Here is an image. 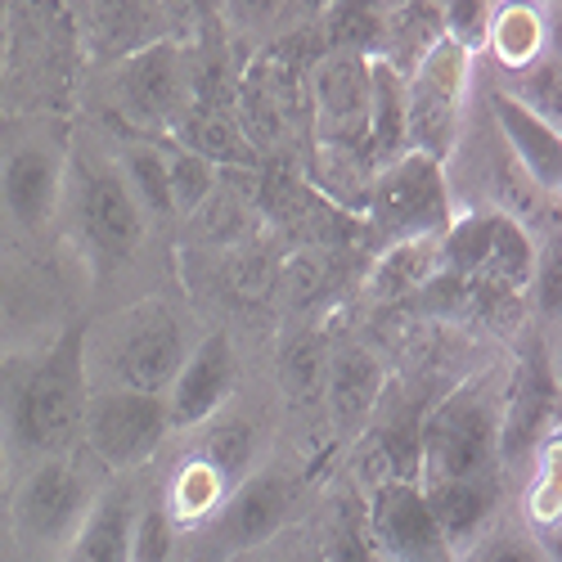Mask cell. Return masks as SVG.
<instances>
[{
	"label": "cell",
	"instance_id": "obj_1",
	"mask_svg": "<svg viewBox=\"0 0 562 562\" xmlns=\"http://www.w3.org/2000/svg\"><path fill=\"white\" fill-rule=\"evenodd\" d=\"M81 338L86 319L77 315L41 351L0 360V446L10 454V473L27 459L81 446V414L90 396Z\"/></svg>",
	"mask_w": 562,
	"mask_h": 562
},
{
	"label": "cell",
	"instance_id": "obj_2",
	"mask_svg": "<svg viewBox=\"0 0 562 562\" xmlns=\"http://www.w3.org/2000/svg\"><path fill=\"white\" fill-rule=\"evenodd\" d=\"M270 454H274V441H270L266 418L257 409H248L244 396H234L207 424L171 437L162 459L149 473H154L167 518L184 536V531L203 527L221 508V499Z\"/></svg>",
	"mask_w": 562,
	"mask_h": 562
},
{
	"label": "cell",
	"instance_id": "obj_3",
	"mask_svg": "<svg viewBox=\"0 0 562 562\" xmlns=\"http://www.w3.org/2000/svg\"><path fill=\"white\" fill-rule=\"evenodd\" d=\"M199 342L194 319L176 297L145 293L131 297L100 319H86V379L90 387H126L162 396L184 364L190 347Z\"/></svg>",
	"mask_w": 562,
	"mask_h": 562
},
{
	"label": "cell",
	"instance_id": "obj_4",
	"mask_svg": "<svg viewBox=\"0 0 562 562\" xmlns=\"http://www.w3.org/2000/svg\"><path fill=\"white\" fill-rule=\"evenodd\" d=\"M504 373L459 379L418 418V486H504Z\"/></svg>",
	"mask_w": 562,
	"mask_h": 562
},
{
	"label": "cell",
	"instance_id": "obj_5",
	"mask_svg": "<svg viewBox=\"0 0 562 562\" xmlns=\"http://www.w3.org/2000/svg\"><path fill=\"white\" fill-rule=\"evenodd\" d=\"M104 482L109 473L81 446L19 463L10 473L5 499H0V527H5V540H10V558L64 562Z\"/></svg>",
	"mask_w": 562,
	"mask_h": 562
},
{
	"label": "cell",
	"instance_id": "obj_6",
	"mask_svg": "<svg viewBox=\"0 0 562 562\" xmlns=\"http://www.w3.org/2000/svg\"><path fill=\"white\" fill-rule=\"evenodd\" d=\"M315 463L306 459H289V454H270L261 468L234 486L221 508L194 531H184L176 540V558L171 562H234L252 549H261L266 540H274L279 531H289L297 522L311 518L315 508Z\"/></svg>",
	"mask_w": 562,
	"mask_h": 562
},
{
	"label": "cell",
	"instance_id": "obj_7",
	"mask_svg": "<svg viewBox=\"0 0 562 562\" xmlns=\"http://www.w3.org/2000/svg\"><path fill=\"white\" fill-rule=\"evenodd\" d=\"M59 225L72 234L81 266H90L95 274H113L145 252L154 221L131 194L113 145H95V139H77L72 145L68 139Z\"/></svg>",
	"mask_w": 562,
	"mask_h": 562
},
{
	"label": "cell",
	"instance_id": "obj_8",
	"mask_svg": "<svg viewBox=\"0 0 562 562\" xmlns=\"http://www.w3.org/2000/svg\"><path fill=\"white\" fill-rule=\"evenodd\" d=\"M540 244L531 239L527 221L491 212V207H459L450 229L441 234V274L468 284L482 302H518L531 293Z\"/></svg>",
	"mask_w": 562,
	"mask_h": 562
},
{
	"label": "cell",
	"instance_id": "obj_9",
	"mask_svg": "<svg viewBox=\"0 0 562 562\" xmlns=\"http://www.w3.org/2000/svg\"><path fill=\"white\" fill-rule=\"evenodd\" d=\"M104 109L135 139H171L194 109V55L180 41H158L104 68Z\"/></svg>",
	"mask_w": 562,
	"mask_h": 562
},
{
	"label": "cell",
	"instance_id": "obj_10",
	"mask_svg": "<svg viewBox=\"0 0 562 562\" xmlns=\"http://www.w3.org/2000/svg\"><path fill=\"white\" fill-rule=\"evenodd\" d=\"M68 176V135L50 126L0 131V234L23 248L59 225Z\"/></svg>",
	"mask_w": 562,
	"mask_h": 562
},
{
	"label": "cell",
	"instance_id": "obj_11",
	"mask_svg": "<svg viewBox=\"0 0 562 562\" xmlns=\"http://www.w3.org/2000/svg\"><path fill=\"white\" fill-rule=\"evenodd\" d=\"M360 212L379 248L405 244V239H441L459 212L450 167L424 154H401L396 162L369 176Z\"/></svg>",
	"mask_w": 562,
	"mask_h": 562
},
{
	"label": "cell",
	"instance_id": "obj_12",
	"mask_svg": "<svg viewBox=\"0 0 562 562\" xmlns=\"http://www.w3.org/2000/svg\"><path fill=\"white\" fill-rule=\"evenodd\" d=\"M477 59L454 41H437L432 50L405 72V149L437 162H450L468 131Z\"/></svg>",
	"mask_w": 562,
	"mask_h": 562
},
{
	"label": "cell",
	"instance_id": "obj_13",
	"mask_svg": "<svg viewBox=\"0 0 562 562\" xmlns=\"http://www.w3.org/2000/svg\"><path fill=\"white\" fill-rule=\"evenodd\" d=\"M171 441L167 401L154 392L126 387H90L81 414V450L95 459L109 477L149 473Z\"/></svg>",
	"mask_w": 562,
	"mask_h": 562
},
{
	"label": "cell",
	"instance_id": "obj_14",
	"mask_svg": "<svg viewBox=\"0 0 562 562\" xmlns=\"http://www.w3.org/2000/svg\"><path fill=\"white\" fill-rule=\"evenodd\" d=\"M77 311H68L55 270L32 248L0 234V360L55 342Z\"/></svg>",
	"mask_w": 562,
	"mask_h": 562
},
{
	"label": "cell",
	"instance_id": "obj_15",
	"mask_svg": "<svg viewBox=\"0 0 562 562\" xmlns=\"http://www.w3.org/2000/svg\"><path fill=\"white\" fill-rule=\"evenodd\" d=\"M311 135L319 154H338L364 162V131H369V55L356 50H324L302 81Z\"/></svg>",
	"mask_w": 562,
	"mask_h": 562
},
{
	"label": "cell",
	"instance_id": "obj_16",
	"mask_svg": "<svg viewBox=\"0 0 562 562\" xmlns=\"http://www.w3.org/2000/svg\"><path fill=\"white\" fill-rule=\"evenodd\" d=\"M302 77L293 72L289 59L279 55H257L239 68L234 77V90H229V109H234V122L244 126L248 145L261 154V162L270 154H279L293 139V126L302 117Z\"/></svg>",
	"mask_w": 562,
	"mask_h": 562
},
{
	"label": "cell",
	"instance_id": "obj_17",
	"mask_svg": "<svg viewBox=\"0 0 562 562\" xmlns=\"http://www.w3.org/2000/svg\"><path fill=\"white\" fill-rule=\"evenodd\" d=\"M392 387V373L383 356L360 338H334L329 342V369H324V428L338 450H347L379 414L383 396Z\"/></svg>",
	"mask_w": 562,
	"mask_h": 562
},
{
	"label": "cell",
	"instance_id": "obj_18",
	"mask_svg": "<svg viewBox=\"0 0 562 562\" xmlns=\"http://www.w3.org/2000/svg\"><path fill=\"white\" fill-rule=\"evenodd\" d=\"M364 536L379 562H454L418 482H383L364 491Z\"/></svg>",
	"mask_w": 562,
	"mask_h": 562
},
{
	"label": "cell",
	"instance_id": "obj_19",
	"mask_svg": "<svg viewBox=\"0 0 562 562\" xmlns=\"http://www.w3.org/2000/svg\"><path fill=\"white\" fill-rule=\"evenodd\" d=\"M234 396H239V347H234L229 329H207V334H199L184 364L176 369L171 387L162 392L171 437L207 424Z\"/></svg>",
	"mask_w": 562,
	"mask_h": 562
},
{
	"label": "cell",
	"instance_id": "obj_20",
	"mask_svg": "<svg viewBox=\"0 0 562 562\" xmlns=\"http://www.w3.org/2000/svg\"><path fill=\"white\" fill-rule=\"evenodd\" d=\"M72 23H77L81 64L95 68L122 64L158 41H176L158 0H81V14Z\"/></svg>",
	"mask_w": 562,
	"mask_h": 562
},
{
	"label": "cell",
	"instance_id": "obj_21",
	"mask_svg": "<svg viewBox=\"0 0 562 562\" xmlns=\"http://www.w3.org/2000/svg\"><path fill=\"white\" fill-rule=\"evenodd\" d=\"M486 113H491V126L499 135L504 154L518 162V171L536 184L544 199L558 203V190H562V135H558V126L536 117L527 104H518L495 81L486 86Z\"/></svg>",
	"mask_w": 562,
	"mask_h": 562
},
{
	"label": "cell",
	"instance_id": "obj_22",
	"mask_svg": "<svg viewBox=\"0 0 562 562\" xmlns=\"http://www.w3.org/2000/svg\"><path fill=\"white\" fill-rule=\"evenodd\" d=\"M139 486H145V473L109 477L95 504H90L81 531L72 536L64 562H131V522H135Z\"/></svg>",
	"mask_w": 562,
	"mask_h": 562
},
{
	"label": "cell",
	"instance_id": "obj_23",
	"mask_svg": "<svg viewBox=\"0 0 562 562\" xmlns=\"http://www.w3.org/2000/svg\"><path fill=\"white\" fill-rule=\"evenodd\" d=\"M482 55H491L499 81L527 72V68L540 64L544 55H558V50H553V32H549L544 5H527V0H495Z\"/></svg>",
	"mask_w": 562,
	"mask_h": 562
},
{
	"label": "cell",
	"instance_id": "obj_24",
	"mask_svg": "<svg viewBox=\"0 0 562 562\" xmlns=\"http://www.w3.org/2000/svg\"><path fill=\"white\" fill-rule=\"evenodd\" d=\"M171 139L190 154H199L203 162H212L216 171H257L261 167V154L248 145V135L234 122L229 104H194L171 131Z\"/></svg>",
	"mask_w": 562,
	"mask_h": 562
},
{
	"label": "cell",
	"instance_id": "obj_25",
	"mask_svg": "<svg viewBox=\"0 0 562 562\" xmlns=\"http://www.w3.org/2000/svg\"><path fill=\"white\" fill-rule=\"evenodd\" d=\"M405 149V72L369 55V131H364V167L369 176L396 162Z\"/></svg>",
	"mask_w": 562,
	"mask_h": 562
},
{
	"label": "cell",
	"instance_id": "obj_26",
	"mask_svg": "<svg viewBox=\"0 0 562 562\" xmlns=\"http://www.w3.org/2000/svg\"><path fill=\"white\" fill-rule=\"evenodd\" d=\"M437 41H446L441 27V0H396L379 19V41H373V59L392 64L396 72H409Z\"/></svg>",
	"mask_w": 562,
	"mask_h": 562
},
{
	"label": "cell",
	"instance_id": "obj_27",
	"mask_svg": "<svg viewBox=\"0 0 562 562\" xmlns=\"http://www.w3.org/2000/svg\"><path fill=\"white\" fill-rule=\"evenodd\" d=\"M441 274V239H405L379 248L369 266V302H405L418 297Z\"/></svg>",
	"mask_w": 562,
	"mask_h": 562
},
{
	"label": "cell",
	"instance_id": "obj_28",
	"mask_svg": "<svg viewBox=\"0 0 562 562\" xmlns=\"http://www.w3.org/2000/svg\"><path fill=\"white\" fill-rule=\"evenodd\" d=\"M454 562H558V553L522 522L518 504L508 495L495 518L454 549Z\"/></svg>",
	"mask_w": 562,
	"mask_h": 562
},
{
	"label": "cell",
	"instance_id": "obj_29",
	"mask_svg": "<svg viewBox=\"0 0 562 562\" xmlns=\"http://www.w3.org/2000/svg\"><path fill=\"white\" fill-rule=\"evenodd\" d=\"M329 342L334 334L324 324H306L279 351V396L289 409H319L324 396V369H329Z\"/></svg>",
	"mask_w": 562,
	"mask_h": 562
},
{
	"label": "cell",
	"instance_id": "obj_30",
	"mask_svg": "<svg viewBox=\"0 0 562 562\" xmlns=\"http://www.w3.org/2000/svg\"><path fill=\"white\" fill-rule=\"evenodd\" d=\"M117 154V167L131 184V194L139 199V207H145V216L158 225V221H176L171 212V190H167V158H162V139H117L113 145Z\"/></svg>",
	"mask_w": 562,
	"mask_h": 562
},
{
	"label": "cell",
	"instance_id": "obj_31",
	"mask_svg": "<svg viewBox=\"0 0 562 562\" xmlns=\"http://www.w3.org/2000/svg\"><path fill=\"white\" fill-rule=\"evenodd\" d=\"M162 158H167V190H171L176 221H194L207 207V199L216 194V184H221L225 171H216L199 154L176 145V139H162Z\"/></svg>",
	"mask_w": 562,
	"mask_h": 562
},
{
	"label": "cell",
	"instance_id": "obj_32",
	"mask_svg": "<svg viewBox=\"0 0 562 562\" xmlns=\"http://www.w3.org/2000/svg\"><path fill=\"white\" fill-rule=\"evenodd\" d=\"M176 522L167 518V508L158 499L154 473H145L139 486V504H135V522H131V562H171L176 558Z\"/></svg>",
	"mask_w": 562,
	"mask_h": 562
},
{
	"label": "cell",
	"instance_id": "obj_33",
	"mask_svg": "<svg viewBox=\"0 0 562 562\" xmlns=\"http://www.w3.org/2000/svg\"><path fill=\"white\" fill-rule=\"evenodd\" d=\"M180 45H221L225 0H158Z\"/></svg>",
	"mask_w": 562,
	"mask_h": 562
},
{
	"label": "cell",
	"instance_id": "obj_34",
	"mask_svg": "<svg viewBox=\"0 0 562 562\" xmlns=\"http://www.w3.org/2000/svg\"><path fill=\"white\" fill-rule=\"evenodd\" d=\"M491 5L495 0H441L446 41H454L459 50H468L477 59L482 45H486V27H491Z\"/></svg>",
	"mask_w": 562,
	"mask_h": 562
},
{
	"label": "cell",
	"instance_id": "obj_35",
	"mask_svg": "<svg viewBox=\"0 0 562 562\" xmlns=\"http://www.w3.org/2000/svg\"><path fill=\"white\" fill-rule=\"evenodd\" d=\"M5 491H10V454L0 446V499H5Z\"/></svg>",
	"mask_w": 562,
	"mask_h": 562
},
{
	"label": "cell",
	"instance_id": "obj_36",
	"mask_svg": "<svg viewBox=\"0 0 562 562\" xmlns=\"http://www.w3.org/2000/svg\"><path fill=\"white\" fill-rule=\"evenodd\" d=\"M0 562H14V558H10V540H5V527H0Z\"/></svg>",
	"mask_w": 562,
	"mask_h": 562
},
{
	"label": "cell",
	"instance_id": "obj_37",
	"mask_svg": "<svg viewBox=\"0 0 562 562\" xmlns=\"http://www.w3.org/2000/svg\"><path fill=\"white\" fill-rule=\"evenodd\" d=\"M302 5H311V10H324V0H302Z\"/></svg>",
	"mask_w": 562,
	"mask_h": 562
},
{
	"label": "cell",
	"instance_id": "obj_38",
	"mask_svg": "<svg viewBox=\"0 0 562 562\" xmlns=\"http://www.w3.org/2000/svg\"><path fill=\"white\" fill-rule=\"evenodd\" d=\"M527 5H544V10H549V5H553V0H527Z\"/></svg>",
	"mask_w": 562,
	"mask_h": 562
}]
</instances>
